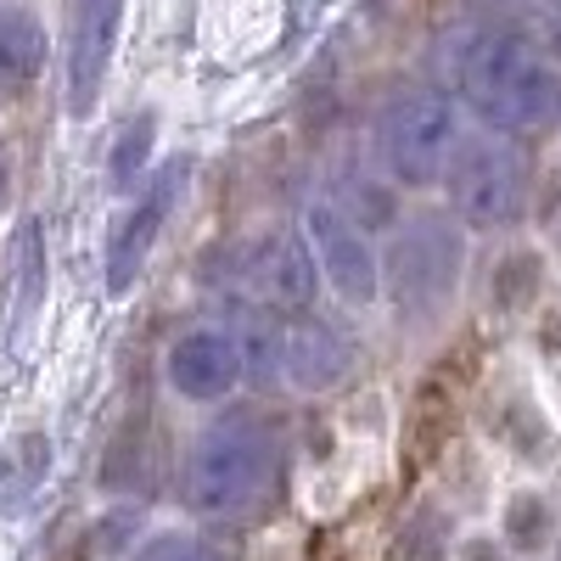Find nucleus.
I'll use <instances>...</instances> for the list:
<instances>
[{"label":"nucleus","mask_w":561,"mask_h":561,"mask_svg":"<svg viewBox=\"0 0 561 561\" xmlns=\"http://www.w3.org/2000/svg\"><path fill=\"white\" fill-rule=\"evenodd\" d=\"M449 96L478 129L534 135L561 107V68L523 23H472L449 45Z\"/></svg>","instance_id":"1"},{"label":"nucleus","mask_w":561,"mask_h":561,"mask_svg":"<svg viewBox=\"0 0 561 561\" xmlns=\"http://www.w3.org/2000/svg\"><path fill=\"white\" fill-rule=\"evenodd\" d=\"M287 444L259 404H219L180 455V505L197 523H248L275 500Z\"/></svg>","instance_id":"2"},{"label":"nucleus","mask_w":561,"mask_h":561,"mask_svg":"<svg viewBox=\"0 0 561 561\" xmlns=\"http://www.w3.org/2000/svg\"><path fill=\"white\" fill-rule=\"evenodd\" d=\"M472 270V230L444 203L404 208V219L382 237V304L399 325H438Z\"/></svg>","instance_id":"3"},{"label":"nucleus","mask_w":561,"mask_h":561,"mask_svg":"<svg viewBox=\"0 0 561 561\" xmlns=\"http://www.w3.org/2000/svg\"><path fill=\"white\" fill-rule=\"evenodd\" d=\"M472 118L460 113V102L449 96V84H399L382 96L377 118H370V163H377L404 197H433L449 158L466 140Z\"/></svg>","instance_id":"4"},{"label":"nucleus","mask_w":561,"mask_h":561,"mask_svg":"<svg viewBox=\"0 0 561 561\" xmlns=\"http://www.w3.org/2000/svg\"><path fill=\"white\" fill-rule=\"evenodd\" d=\"M438 203L472 230V237H511L534 219V163L517 135L466 129L438 185Z\"/></svg>","instance_id":"5"},{"label":"nucleus","mask_w":561,"mask_h":561,"mask_svg":"<svg viewBox=\"0 0 561 561\" xmlns=\"http://www.w3.org/2000/svg\"><path fill=\"white\" fill-rule=\"evenodd\" d=\"M192 185H197V152H169L124 197V208L107 225V242H102V293L107 298L135 293V280L147 275L152 253L163 248L174 214L185 208V197H192Z\"/></svg>","instance_id":"6"},{"label":"nucleus","mask_w":561,"mask_h":561,"mask_svg":"<svg viewBox=\"0 0 561 561\" xmlns=\"http://www.w3.org/2000/svg\"><path fill=\"white\" fill-rule=\"evenodd\" d=\"M298 230H304V242L314 253L320 287L337 298V309L359 314V309L382 304V237L377 230H365L332 192L304 197Z\"/></svg>","instance_id":"7"},{"label":"nucleus","mask_w":561,"mask_h":561,"mask_svg":"<svg viewBox=\"0 0 561 561\" xmlns=\"http://www.w3.org/2000/svg\"><path fill=\"white\" fill-rule=\"evenodd\" d=\"M472 421H478L483 444L505 455L511 466H523V472H550L561 460V421L523 365L489 370L478 388V404H472Z\"/></svg>","instance_id":"8"},{"label":"nucleus","mask_w":561,"mask_h":561,"mask_svg":"<svg viewBox=\"0 0 561 561\" xmlns=\"http://www.w3.org/2000/svg\"><path fill=\"white\" fill-rule=\"evenodd\" d=\"M163 388L192 404V410H219L237 399V388H248V370H242V348L237 332L225 320H192L180 325L163 348Z\"/></svg>","instance_id":"9"},{"label":"nucleus","mask_w":561,"mask_h":561,"mask_svg":"<svg viewBox=\"0 0 561 561\" xmlns=\"http://www.w3.org/2000/svg\"><path fill=\"white\" fill-rule=\"evenodd\" d=\"M124 7L129 0H73L68 7V45H62V102L73 124H90L102 107V90L118 57L124 34Z\"/></svg>","instance_id":"10"},{"label":"nucleus","mask_w":561,"mask_h":561,"mask_svg":"<svg viewBox=\"0 0 561 561\" xmlns=\"http://www.w3.org/2000/svg\"><path fill=\"white\" fill-rule=\"evenodd\" d=\"M359 370V337L337 314L325 309H304L287 314V365H280V382L287 393H337L354 382Z\"/></svg>","instance_id":"11"},{"label":"nucleus","mask_w":561,"mask_h":561,"mask_svg":"<svg viewBox=\"0 0 561 561\" xmlns=\"http://www.w3.org/2000/svg\"><path fill=\"white\" fill-rule=\"evenodd\" d=\"M248 293L259 304H270L275 314H304L320 309V270L314 253L304 242V230H270L259 242V253L248 259Z\"/></svg>","instance_id":"12"},{"label":"nucleus","mask_w":561,"mask_h":561,"mask_svg":"<svg viewBox=\"0 0 561 561\" xmlns=\"http://www.w3.org/2000/svg\"><path fill=\"white\" fill-rule=\"evenodd\" d=\"M550 270L556 264H550L545 242L511 230V237H500V248L483 264V309L494 320H534V309L550 293Z\"/></svg>","instance_id":"13"},{"label":"nucleus","mask_w":561,"mask_h":561,"mask_svg":"<svg viewBox=\"0 0 561 561\" xmlns=\"http://www.w3.org/2000/svg\"><path fill=\"white\" fill-rule=\"evenodd\" d=\"M494 534L517 561H550L561 539V500L539 483H511L494 500Z\"/></svg>","instance_id":"14"},{"label":"nucleus","mask_w":561,"mask_h":561,"mask_svg":"<svg viewBox=\"0 0 561 561\" xmlns=\"http://www.w3.org/2000/svg\"><path fill=\"white\" fill-rule=\"evenodd\" d=\"M237 332V348H242V370H248V388L259 393H280V365H287V314H275L270 304L248 298V309H237L225 320Z\"/></svg>","instance_id":"15"},{"label":"nucleus","mask_w":561,"mask_h":561,"mask_svg":"<svg viewBox=\"0 0 561 561\" xmlns=\"http://www.w3.org/2000/svg\"><path fill=\"white\" fill-rule=\"evenodd\" d=\"M45 62H51V34L45 18L23 0H0V90H28L39 84Z\"/></svg>","instance_id":"16"},{"label":"nucleus","mask_w":561,"mask_h":561,"mask_svg":"<svg viewBox=\"0 0 561 561\" xmlns=\"http://www.w3.org/2000/svg\"><path fill=\"white\" fill-rule=\"evenodd\" d=\"M455 545H460L455 505H444L438 494H421L393 534V561H455Z\"/></svg>","instance_id":"17"},{"label":"nucleus","mask_w":561,"mask_h":561,"mask_svg":"<svg viewBox=\"0 0 561 561\" xmlns=\"http://www.w3.org/2000/svg\"><path fill=\"white\" fill-rule=\"evenodd\" d=\"M158 135H163V118H158L152 107L135 113V118L113 135V147H107V192H113L118 203L158 169Z\"/></svg>","instance_id":"18"},{"label":"nucleus","mask_w":561,"mask_h":561,"mask_svg":"<svg viewBox=\"0 0 561 561\" xmlns=\"http://www.w3.org/2000/svg\"><path fill=\"white\" fill-rule=\"evenodd\" d=\"M332 197L365 225V230H377V237H388V230L404 219V192L399 185L370 163V174H343L337 185H332Z\"/></svg>","instance_id":"19"},{"label":"nucleus","mask_w":561,"mask_h":561,"mask_svg":"<svg viewBox=\"0 0 561 561\" xmlns=\"http://www.w3.org/2000/svg\"><path fill=\"white\" fill-rule=\"evenodd\" d=\"M129 561H230V550L203 528H158L129 550Z\"/></svg>","instance_id":"20"},{"label":"nucleus","mask_w":561,"mask_h":561,"mask_svg":"<svg viewBox=\"0 0 561 561\" xmlns=\"http://www.w3.org/2000/svg\"><path fill=\"white\" fill-rule=\"evenodd\" d=\"M528 348H534L539 365L561 370V287H550L545 304L534 309V320H528Z\"/></svg>","instance_id":"21"},{"label":"nucleus","mask_w":561,"mask_h":561,"mask_svg":"<svg viewBox=\"0 0 561 561\" xmlns=\"http://www.w3.org/2000/svg\"><path fill=\"white\" fill-rule=\"evenodd\" d=\"M455 561H517V556L505 550V539H500L494 528H460Z\"/></svg>","instance_id":"22"},{"label":"nucleus","mask_w":561,"mask_h":561,"mask_svg":"<svg viewBox=\"0 0 561 561\" xmlns=\"http://www.w3.org/2000/svg\"><path fill=\"white\" fill-rule=\"evenodd\" d=\"M534 39L545 45V57L561 68V0H545L539 18H534Z\"/></svg>","instance_id":"23"},{"label":"nucleus","mask_w":561,"mask_h":561,"mask_svg":"<svg viewBox=\"0 0 561 561\" xmlns=\"http://www.w3.org/2000/svg\"><path fill=\"white\" fill-rule=\"evenodd\" d=\"M539 242H545V253H550V264H556V275H561V208L539 214Z\"/></svg>","instance_id":"24"},{"label":"nucleus","mask_w":561,"mask_h":561,"mask_svg":"<svg viewBox=\"0 0 561 561\" xmlns=\"http://www.w3.org/2000/svg\"><path fill=\"white\" fill-rule=\"evenodd\" d=\"M12 203H18V163H12L7 147H0V219L12 214Z\"/></svg>","instance_id":"25"},{"label":"nucleus","mask_w":561,"mask_h":561,"mask_svg":"<svg viewBox=\"0 0 561 561\" xmlns=\"http://www.w3.org/2000/svg\"><path fill=\"white\" fill-rule=\"evenodd\" d=\"M550 561H561V539H556V550H550Z\"/></svg>","instance_id":"26"},{"label":"nucleus","mask_w":561,"mask_h":561,"mask_svg":"<svg viewBox=\"0 0 561 561\" xmlns=\"http://www.w3.org/2000/svg\"><path fill=\"white\" fill-rule=\"evenodd\" d=\"M483 7H511V0H483Z\"/></svg>","instance_id":"27"},{"label":"nucleus","mask_w":561,"mask_h":561,"mask_svg":"<svg viewBox=\"0 0 561 561\" xmlns=\"http://www.w3.org/2000/svg\"><path fill=\"white\" fill-rule=\"evenodd\" d=\"M556 118H561V107H556Z\"/></svg>","instance_id":"28"}]
</instances>
